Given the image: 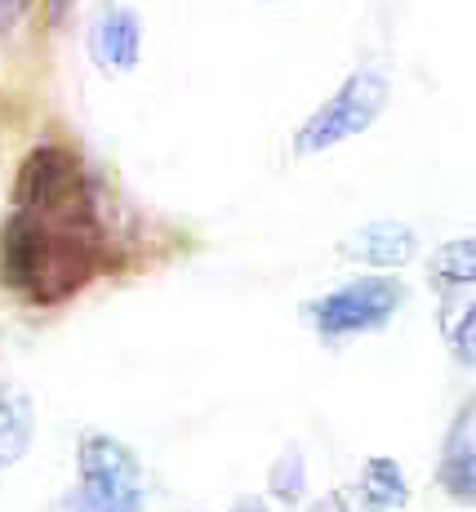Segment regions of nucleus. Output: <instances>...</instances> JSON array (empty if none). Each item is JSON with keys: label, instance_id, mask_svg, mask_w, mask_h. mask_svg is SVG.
Wrapping results in <instances>:
<instances>
[{"label": "nucleus", "instance_id": "17", "mask_svg": "<svg viewBox=\"0 0 476 512\" xmlns=\"http://www.w3.org/2000/svg\"><path fill=\"white\" fill-rule=\"evenodd\" d=\"M267 5H276V0H267Z\"/></svg>", "mask_w": 476, "mask_h": 512}, {"label": "nucleus", "instance_id": "15", "mask_svg": "<svg viewBox=\"0 0 476 512\" xmlns=\"http://www.w3.org/2000/svg\"><path fill=\"white\" fill-rule=\"evenodd\" d=\"M312 512H356V508H352V499L347 495H330V499H321Z\"/></svg>", "mask_w": 476, "mask_h": 512}, {"label": "nucleus", "instance_id": "5", "mask_svg": "<svg viewBox=\"0 0 476 512\" xmlns=\"http://www.w3.org/2000/svg\"><path fill=\"white\" fill-rule=\"evenodd\" d=\"M405 303V285L396 277H352L339 290L303 303V321L321 339H352V334L383 330Z\"/></svg>", "mask_w": 476, "mask_h": 512}, {"label": "nucleus", "instance_id": "12", "mask_svg": "<svg viewBox=\"0 0 476 512\" xmlns=\"http://www.w3.org/2000/svg\"><path fill=\"white\" fill-rule=\"evenodd\" d=\"M441 334H445V343H450L454 361L476 370V299H468V294H445Z\"/></svg>", "mask_w": 476, "mask_h": 512}, {"label": "nucleus", "instance_id": "2", "mask_svg": "<svg viewBox=\"0 0 476 512\" xmlns=\"http://www.w3.org/2000/svg\"><path fill=\"white\" fill-rule=\"evenodd\" d=\"M14 214L54 228H89L98 223L94 187L81 156L63 143H41L23 156L14 179Z\"/></svg>", "mask_w": 476, "mask_h": 512}, {"label": "nucleus", "instance_id": "9", "mask_svg": "<svg viewBox=\"0 0 476 512\" xmlns=\"http://www.w3.org/2000/svg\"><path fill=\"white\" fill-rule=\"evenodd\" d=\"M36 432V410L32 397L18 388H0V472L14 468L27 455Z\"/></svg>", "mask_w": 476, "mask_h": 512}, {"label": "nucleus", "instance_id": "13", "mask_svg": "<svg viewBox=\"0 0 476 512\" xmlns=\"http://www.w3.org/2000/svg\"><path fill=\"white\" fill-rule=\"evenodd\" d=\"M303 486H307V477H303V455H299V450H285V455L276 459V468H272V490H276V499L294 504V499H303Z\"/></svg>", "mask_w": 476, "mask_h": 512}, {"label": "nucleus", "instance_id": "4", "mask_svg": "<svg viewBox=\"0 0 476 512\" xmlns=\"http://www.w3.org/2000/svg\"><path fill=\"white\" fill-rule=\"evenodd\" d=\"M388 98H392V85L379 67H361V72L343 76L339 90L325 98L303 121V130L294 134V152L316 156V152H330V147L356 139V134H365L383 116Z\"/></svg>", "mask_w": 476, "mask_h": 512}, {"label": "nucleus", "instance_id": "1", "mask_svg": "<svg viewBox=\"0 0 476 512\" xmlns=\"http://www.w3.org/2000/svg\"><path fill=\"white\" fill-rule=\"evenodd\" d=\"M103 268V223L54 228L9 214L0 228V285L36 308H54L81 294Z\"/></svg>", "mask_w": 476, "mask_h": 512}, {"label": "nucleus", "instance_id": "14", "mask_svg": "<svg viewBox=\"0 0 476 512\" xmlns=\"http://www.w3.org/2000/svg\"><path fill=\"white\" fill-rule=\"evenodd\" d=\"M32 5H36V0H0V36L14 32V27L27 18V9H32Z\"/></svg>", "mask_w": 476, "mask_h": 512}, {"label": "nucleus", "instance_id": "6", "mask_svg": "<svg viewBox=\"0 0 476 512\" xmlns=\"http://www.w3.org/2000/svg\"><path fill=\"white\" fill-rule=\"evenodd\" d=\"M339 254L347 263H361V268L396 272L410 259H419V232L401 219H374L365 228L347 232L339 241Z\"/></svg>", "mask_w": 476, "mask_h": 512}, {"label": "nucleus", "instance_id": "8", "mask_svg": "<svg viewBox=\"0 0 476 512\" xmlns=\"http://www.w3.org/2000/svg\"><path fill=\"white\" fill-rule=\"evenodd\" d=\"M441 486L459 504H476V392L463 401V410L454 415L450 432H445L441 450Z\"/></svg>", "mask_w": 476, "mask_h": 512}, {"label": "nucleus", "instance_id": "10", "mask_svg": "<svg viewBox=\"0 0 476 512\" xmlns=\"http://www.w3.org/2000/svg\"><path fill=\"white\" fill-rule=\"evenodd\" d=\"M361 499L370 512H401L410 504V481H405V472L396 459L388 455H374L365 459L361 468Z\"/></svg>", "mask_w": 476, "mask_h": 512}, {"label": "nucleus", "instance_id": "16", "mask_svg": "<svg viewBox=\"0 0 476 512\" xmlns=\"http://www.w3.org/2000/svg\"><path fill=\"white\" fill-rule=\"evenodd\" d=\"M241 512H263V508H259V504H250V508H241Z\"/></svg>", "mask_w": 476, "mask_h": 512}, {"label": "nucleus", "instance_id": "11", "mask_svg": "<svg viewBox=\"0 0 476 512\" xmlns=\"http://www.w3.org/2000/svg\"><path fill=\"white\" fill-rule=\"evenodd\" d=\"M428 272L445 294H459L468 285H476V236H454L441 250H432Z\"/></svg>", "mask_w": 476, "mask_h": 512}, {"label": "nucleus", "instance_id": "3", "mask_svg": "<svg viewBox=\"0 0 476 512\" xmlns=\"http://www.w3.org/2000/svg\"><path fill=\"white\" fill-rule=\"evenodd\" d=\"M81 486L58 512H143V468L125 441L107 432H85L76 446Z\"/></svg>", "mask_w": 476, "mask_h": 512}, {"label": "nucleus", "instance_id": "7", "mask_svg": "<svg viewBox=\"0 0 476 512\" xmlns=\"http://www.w3.org/2000/svg\"><path fill=\"white\" fill-rule=\"evenodd\" d=\"M98 67L107 76H125L143 58V23L130 5H103V14L94 18V36H89Z\"/></svg>", "mask_w": 476, "mask_h": 512}]
</instances>
